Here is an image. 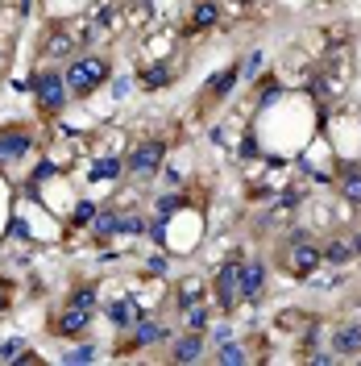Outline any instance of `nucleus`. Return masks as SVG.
<instances>
[{
  "instance_id": "28",
  "label": "nucleus",
  "mask_w": 361,
  "mask_h": 366,
  "mask_svg": "<svg viewBox=\"0 0 361 366\" xmlns=\"http://www.w3.org/2000/svg\"><path fill=\"white\" fill-rule=\"evenodd\" d=\"M166 267H171V263H166V254H154V258L145 263V271H150V274H166Z\"/></svg>"
},
{
  "instance_id": "20",
  "label": "nucleus",
  "mask_w": 361,
  "mask_h": 366,
  "mask_svg": "<svg viewBox=\"0 0 361 366\" xmlns=\"http://www.w3.org/2000/svg\"><path fill=\"white\" fill-rule=\"evenodd\" d=\"M216 362H221V366H228V362H249V354H245L237 341H225V346H221V354H216Z\"/></svg>"
},
{
  "instance_id": "24",
  "label": "nucleus",
  "mask_w": 361,
  "mask_h": 366,
  "mask_svg": "<svg viewBox=\"0 0 361 366\" xmlns=\"http://www.w3.org/2000/svg\"><path fill=\"white\" fill-rule=\"evenodd\" d=\"M96 213H100V208H96L91 200H84V204L75 208V225H91V221H96Z\"/></svg>"
},
{
  "instance_id": "16",
  "label": "nucleus",
  "mask_w": 361,
  "mask_h": 366,
  "mask_svg": "<svg viewBox=\"0 0 361 366\" xmlns=\"http://www.w3.org/2000/svg\"><path fill=\"white\" fill-rule=\"evenodd\" d=\"M171 333H166V324H154V320H145V324H137V337L133 346H158V341H166Z\"/></svg>"
},
{
  "instance_id": "12",
  "label": "nucleus",
  "mask_w": 361,
  "mask_h": 366,
  "mask_svg": "<svg viewBox=\"0 0 361 366\" xmlns=\"http://www.w3.org/2000/svg\"><path fill=\"white\" fill-rule=\"evenodd\" d=\"M216 21H221V4L216 0H199L191 8V30H212Z\"/></svg>"
},
{
  "instance_id": "33",
  "label": "nucleus",
  "mask_w": 361,
  "mask_h": 366,
  "mask_svg": "<svg viewBox=\"0 0 361 366\" xmlns=\"http://www.w3.org/2000/svg\"><path fill=\"white\" fill-rule=\"evenodd\" d=\"M54 175V163H38V171H34V179L42 183V179H50Z\"/></svg>"
},
{
  "instance_id": "13",
  "label": "nucleus",
  "mask_w": 361,
  "mask_h": 366,
  "mask_svg": "<svg viewBox=\"0 0 361 366\" xmlns=\"http://www.w3.org/2000/svg\"><path fill=\"white\" fill-rule=\"evenodd\" d=\"M121 171H125V163H121V158H96L88 175L96 183H112V179H121Z\"/></svg>"
},
{
  "instance_id": "19",
  "label": "nucleus",
  "mask_w": 361,
  "mask_h": 366,
  "mask_svg": "<svg viewBox=\"0 0 361 366\" xmlns=\"http://www.w3.org/2000/svg\"><path fill=\"white\" fill-rule=\"evenodd\" d=\"M353 254H357V250H353V241H332V246L324 250V258H328V263H349Z\"/></svg>"
},
{
  "instance_id": "5",
  "label": "nucleus",
  "mask_w": 361,
  "mask_h": 366,
  "mask_svg": "<svg viewBox=\"0 0 361 366\" xmlns=\"http://www.w3.org/2000/svg\"><path fill=\"white\" fill-rule=\"evenodd\" d=\"M34 88H38V100H42L46 113H58L67 104V75H58V71H42L34 80Z\"/></svg>"
},
{
  "instance_id": "8",
  "label": "nucleus",
  "mask_w": 361,
  "mask_h": 366,
  "mask_svg": "<svg viewBox=\"0 0 361 366\" xmlns=\"http://www.w3.org/2000/svg\"><path fill=\"white\" fill-rule=\"evenodd\" d=\"M171 358H175V362H199V358H204V333L191 329L187 337H179L175 350H171Z\"/></svg>"
},
{
  "instance_id": "30",
  "label": "nucleus",
  "mask_w": 361,
  "mask_h": 366,
  "mask_svg": "<svg viewBox=\"0 0 361 366\" xmlns=\"http://www.w3.org/2000/svg\"><path fill=\"white\" fill-rule=\"evenodd\" d=\"M212 341H216V346H225V341H232V329H228V324H221V329H212Z\"/></svg>"
},
{
  "instance_id": "29",
  "label": "nucleus",
  "mask_w": 361,
  "mask_h": 366,
  "mask_svg": "<svg viewBox=\"0 0 361 366\" xmlns=\"http://www.w3.org/2000/svg\"><path fill=\"white\" fill-rule=\"evenodd\" d=\"M158 84H166V67H150V75H145V88H158Z\"/></svg>"
},
{
  "instance_id": "15",
  "label": "nucleus",
  "mask_w": 361,
  "mask_h": 366,
  "mask_svg": "<svg viewBox=\"0 0 361 366\" xmlns=\"http://www.w3.org/2000/svg\"><path fill=\"white\" fill-rule=\"evenodd\" d=\"M341 196L349 204H361V167H345L341 171Z\"/></svg>"
},
{
  "instance_id": "3",
  "label": "nucleus",
  "mask_w": 361,
  "mask_h": 366,
  "mask_svg": "<svg viewBox=\"0 0 361 366\" xmlns=\"http://www.w3.org/2000/svg\"><path fill=\"white\" fill-rule=\"evenodd\" d=\"M162 158H166V141L162 137H150V141H141L133 154H129V171L141 175V179H150L154 171H162Z\"/></svg>"
},
{
  "instance_id": "7",
  "label": "nucleus",
  "mask_w": 361,
  "mask_h": 366,
  "mask_svg": "<svg viewBox=\"0 0 361 366\" xmlns=\"http://www.w3.org/2000/svg\"><path fill=\"white\" fill-rule=\"evenodd\" d=\"M237 84H241V67H237V63H228L225 71H216V75L208 80V88H204V92H208V100H225Z\"/></svg>"
},
{
  "instance_id": "31",
  "label": "nucleus",
  "mask_w": 361,
  "mask_h": 366,
  "mask_svg": "<svg viewBox=\"0 0 361 366\" xmlns=\"http://www.w3.org/2000/svg\"><path fill=\"white\" fill-rule=\"evenodd\" d=\"M8 233H13V237H21V241H29V225H25V221H13Z\"/></svg>"
},
{
  "instance_id": "10",
  "label": "nucleus",
  "mask_w": 361,
  "mask_h": 366,
  "mask_svg": "<svg viewBox=\"0 0 361 366\" xmlns=\"http://www.w3.org/2000/svg\"><path fill=\"white\" fill-rule=\"evenodd\" d=\"M29 141H34V137L25 134V130H17V125L0 130V158H21V154L29 150Z\"/></svg>"
},
{
  "instance_id": "11",
  "label": "nucleus",
  "mask_w": 361,
  "mask_h": 366,
  "mask_svg": "<svg viewBox=\"0 0 361 366\" xmlns=\"http://www.w3.org/2000/svg\"><path fill=\"white\" fill-rule=\"evenodd\" d=\"M91 320V308H79V304H71V308H63V317H58V333L63 337H75V333H84Z\"/></svg>"
},
{
  "instance_id": "21",
  "label": "nucleus",
  "mask_w": 361,
  "mask_h": 366,
  "mask_svg": "<svg viewBox=\"0 0 361 366\" xmlns=\"http://www.w3.org/2000/svg\"><path fill=\"white\" fill-rule=\"evenodd\" d=\"M208 308H204V304H191V308H187V329H199V333H204V329H208Z\"/></svg>"
},
{
  "instance_id": "1",
  "label": "nucleus",
  "mask_w": 361,
  "mask_h": 366,
  "mask_svg": "<svg viewBox=\"0 0 361 366\" xmlns=\"http://www.w3.org/2000/svg\"><path fill=\"white\" fill-rule=\"evenodd\" d=\"M324 263V250L316 241H308V233H295L291 237V254H287V267H291V279H312Z\"/></svg>"
},
{
  "instance_id": "25",
  "label": "nucleus",
  "mask_w": 361,
  "mask_h": 366,
  "mask_svg": "<svg viewBox=\"0 0 361 366\" xmlns=\"http://www.w3.org/2000/svg\"><path fill=\"white\" fill-rule=\"evenodd\" d=\"M262 63H266V54H262V50H254V54L241 63V75H258V67H262Z\"/></svg>"
},
{
  "instance_id": "34",
  "label": "nucleus",
  "mask_w": 361,
  "mask_h": 366,
  "mask_svg": "<svg viewBox=\"0 0 361 366\" xmlns=\"http://www.w3.org/2000/svg\"><path fill=\"white\" fill-rule=\"evenodd\" d=\"M145 233H150V241H158V246H162V225H145Z\"/></svg>"
},
{
  "instance_id": "23",
  "label": "nucleus",
  "mask_w": 361,
  "mask_h": 366,
  "mask_svg": "<svg viewBox=\"0 0 361 366\" xmlns=\"http://www.w3.org/2000/svg\"><path fill=\"white\" fill-rule=\"evenodd\" d=\"M183 204H187L183 196H158V217H171V213H179Z\"/></svg>"
},
{
  "instance_id": "9",
  "label": "nucleus",
  "mask_w": 361,
  "mask_h": 366,
  "mask_svg": "<svg viewBox=\"0 0 361 366\" xmlns=\"http://www.w3.org/2000/svg\"><path fill=\"white\" fill-rule=\"evenodd\" d=\"M332 354H336V358H357L361 354V324H345V329L332 337Z\"/></svg>"
},
{
  "instance_id": "26",
  "label": "nucleus",
  "mask_w": 361,
  "mask_h": 366,
  "mask_svg": "<svg viewBox=\"0 0 361 366\" xmlns=\"http://www.w3.org/2000/svg\"><path fill=\"white\" fill-rule=\"evenodd\" d=\"M71 304H79V308H91V304H96V287H79V291L71 296Z\"/></svg>"
},
{
  "instance_id": "17",
  "label": "nucleus",
  "mask_w": 361,
  "mask_h": 366,
  "mask_svg": "<svg viewBox=\"0 0 361 366\" xmlns=\"http://www.w3.org/2000/svg\"><path fill=\"white\" fill-rule=\"evenodd\" d=\"M108 317H112V324H117V329H125V324H133V317H137L133 300H117V304H108Z\"/></svg>"
},
{
  "instance_id": "4",
  "label": "nucleus",
  "mask_w": 361,
  "mask_h": 366,
  "mask_svg": "<svg viewBox=\"0 0 361 366\" xmlns=\"http://www.w3.org/2000/svg\"><path fill=\"white\" fill-rule=\"evenodd\" d=\"M237 300H241V263L228 258V263H221V271H216V304L225 313H232Z\"/></svg>"
},
{
  "instance_id": "6",
  "label": "nucleus",
  "mask_w": 361,
  "mask_h": 366,
  "mask_svg": "<svg viewBox=\"0 0 361 366\" xmlns=\"http://www.w3.org/2000/svg\"><path fill=\"white\" fill-rule=\"evenodd\" d=\"M262 291H266V267H262V263H245V267H241V300L258 304Z\"/></svg>"
},
{
  "instance_id": "22",
  "label": "nucleus",
  "mask_w": 361,
  "mask_h": 366,
  "mask_svg": "<svg viewBox=\"0 0 361 366\" xmlns=\"http://www.w3.org/2000/svg\"><path fill=\"white\" fill-rule=\"evenodd\" d=\"M137 233H145V221H141V217H121L117 237H137Z\"/></svg>"
},
{
  "instance_id": "2",
  "label": "nucleus",
  "mask_w": 361,
  "mask_h": 366,
  "mask_svg": "<svg viewBox=\"0 0 361 366\" xmlns=\"http://www.w3.org/2000/svg\"><path fill=\"white\" fill-rule=\"evenodd\" d=\"M104 80H108V63L104 58H75L67 67V88L75 96H91V88L104 84Z\"/></svg>"
},
{
  "instance_id": "32",
  "label": "nucleus",
  "mask_w": 361,
  "mask_h": 366,
  "mask_svg": "<svg viewBox=\"0 0 361 366\" xmlns=\"http://www.w3.org/2000/svg\"><path fill=\"white\" fill-rule=\"evenodd\" d=\"M21 346H25V341H21V337H13V341H8V346H0V358H13V354H17V350H21Z\"/></svg>"
},
{
  "instance_id": "18",
  "label": "nucleus",
  "mask_w": 361,
  "mask_h": 366,
  "mask_svg": "<svg viewBox=\"0 0 361 366\" xmlns=\"http://www.w3.org/2000/svg\"><path fill=\"white\" fill-rule=\"evenodd\" d=\"M199 296H204V283H199V279H187V283L179 287V308L187 313L191 304H199Z\"/></svg>"
},
{
  "instance_id": "14",
  "label": "nucleus",
  "mask_w": 361,
  "mask_h": 366,
  "mask_svg": "<svg viewBox=\"0 0 361 366\" xmlns=\"http://www.w3.org/2000/svg\"><path fill=\"white\" fill-rule=\"evenodd\" d=\"M117 229H121V213H117V208H100V213H96V221H91V233H96V237H117Z\"/></svg>"
},
{
  "instance_id": "27",
  "label": "nucleus",
  "mask_w": 361,
  "mask_h": 366,
  "mask_svg": "<svg viewBox=\"0 0 361 366\" xmlns=\"http://www.w3.org/2000/svg\"><path fill=\"white\" fill-rule=\"evenodd\" d=\"M91 358H96V346H79L67 354V362H91Z\"/></svg>"
}]
</instances>
